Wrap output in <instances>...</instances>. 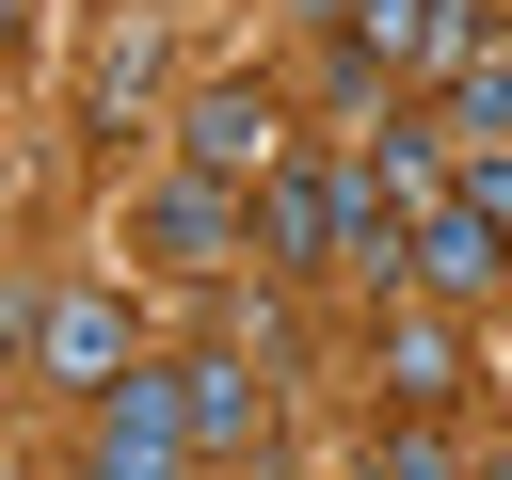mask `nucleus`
<instances>
[{"label":"nucleus","instance_id":"obj_1","mask_svg":"<svg viewBox=\"0 0 512 480\" xmlns=\"http://www.w3.org/2000/svg\"><path fill=\"white\" fill-rule=\"evenodd\" d=\"M352 240H368V160L288 144L256 176V272H352Z\"/></svg>","mask_w":512,"mask_h":480},{"label":"nucleus","instance_id":"obj_2","mask_svg":"<svg viewBox=\"0 0 512 480\" xmlns=\"http://www.w3.org/2000/svg\"><path fill=\"white\" fill-rule=\"evenodd\" d=\"M16 352H32V384H64V400H96V384H128V368H144V336H128V288H112V272L16 288Z\"/></svg>","mask_w":512,"mask_h":480},{"label":"nucleus","instance_id":"obj_3","mask_svg":"<svg viewBox=\"0 0 512 480\" xmlns=\"http://www.w3.org/2000/svg\"><path fill=\"white\" fill-rule=\"evenodd\" d=\"M128 256H144V272H192V288H224V272L256 256V192H224V176H192V160H176V176L128 208Z\"/></svg>","mask_w":512,"mask_h":480},{"label":"nucleus","instance_id":"obj_4","mask_svg":"<svg viewBox=\"0 0 512 480\" xmlns=\"http://www.w3.org/2000/svg\"><path fill=\"white\" fill-rule=\"evenodd\" d=\"M80 464H96V480H208L176 368H128V384H96V400H80Z\"/></svg>","mask_w":512,"mask_h":480},{"label":"nucleus","instance_id":"obj_5","mask_svg":"<svg viewBox=\"0 0 512 480\" xmlns=\"http://www.w3.org/2000/svg\"><path fill=\"white\" fill-rule=\"evenodd\" d=\"M368 384H384V400H464L480 352H464V320H448L432 288H384V304H368Z\"/></svg>","mask_w":512,"mask_h":480},{"label":"nucleus","instance_id":"obj_6","mask_svg":"<svg viewBox=\"0 0 512 480\" xmlns=\"http://www.w3.org/2000/svg\"><path fill=\"white\" fill-rule=\"evenodd\" d=\"M176 400H192V448L208 464H272V352L208 336V352H176Z\"/></svg>","mask_w":512,"mask_h":480},{"label":"nucleus","instance_id":"obj_7","mask_svg":"<svg viewBox=\"0 0 512 480\" xmlns=\"http://www.w3.org/2000/svg\"><path fill=\"white\" fill-rule=\"evenodd\" d=\"M176 160L224 176V192H256V176L288 160V96H272V80H208V96L176 112Z\"/></svg>","mask_w":512,"mask_h":480},{"label":"nucleus","instance_id":"obj_8","mask_svg":"<svg viewBox=\"0 0 512 480\" xmlns=\"http://www.w3.org/2000/svg\"><path fill=\"white\" fill-rule=\"evenodd\" d=\"M352 160H368V192H384V208H400V224H416V208H448V192H464V144H448V96H416V112H400V128H368V144H352Z\"/></svg>","mask_w":512,"mask_h":480},{"label":"nucleus","instance_id":"obj_9","mask_svg":"<svg viewBox=\"0 0 512 480\" xmlns=\"http://www.w3.org/2000/svg\"><path fill=\"white\" fill-rule=\"evenodd\" d=\"M400 288H432V304H496L512 288V240L448 192V208H416V256H400Z\"/></svg>","mask_w":512,"mask_h":480},{"label":"nucleus","instance_id":"obj_10","mask_svg":"<svg viewBox=\"0 0 512 480\" xmlns=\"http://www.w3.org/2000/svg\"><path fill=\"white\" fill-rule=\"evenodd\" d=\"M480 464H496V448H464V432H448V400H400V416L368 432V464H352V480H480Z\"/></svg>","mask_w":512,"mask_h":480},{"label":"nucleus","instance_id":"obj_11","mask_svg":"<svg viewBox=\"0 0 512 480\" xmlns=\"http://www.w3.org/2000/svg\"><path fill=\"white\" fill-rule=\"evenodd\" d=\"M144 96H160V32H144V16H128V32H112V48H96V80H80V112H96V128H128V112H144Z\"/></svg>","mask_w":512,"mask_h":480},{"label":"nucleus","instance_id":"obj_12","mask_svg":"<svg viewBox=\"0 0 512 480\" xmlns=\"http://www.w3.org/2000/svg\"><path fill=\"white\" fill-rule=\"evenodd\" d=\"M448 144H512V32H496L464 80H448Z\"/></svg>","mask_w":512,"mask_h":480},{"label":"nucleus","instance_id":"obj_13","mask_svg":"<svg viewBox=\"0 0 512 480\" xmlns=\"http://www.w3.org/2000/svg\"><path fill=\"white\" fill-rule=\"evenodd\" d=\"M464 208H480V224L512 240V144H464Z\"/></svg>","mask_w":512,"mask_h":480},{"label":"nucleus","instance_id":"obj_14","mask_svg":"<svg viewBox=\"0 0 512 480\" xmlns=\"http://www.w3.org/2000/svg\"><path fill=\"white\" fill-rule=\"evenodd\" d=\"M288 16H320V32H352V16H368V0H288Z\"/></svg>","mask_w":512,"mask_h":480},{"label":"nucleus","instance_id":"obj_15","mask_svg":"<svg viewBox=\"0 0 512 480\" xmlns=\"http://www.w3.org/2000/svg\"><path fill=\"white\" fill-rule=\"evenodd\" d=\"M80 480H96V464H80Z\"/></svg>","mask_w":512,"mask_h":480}]
</instances>
